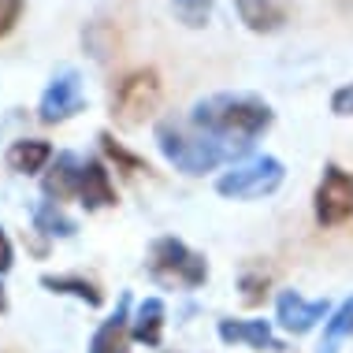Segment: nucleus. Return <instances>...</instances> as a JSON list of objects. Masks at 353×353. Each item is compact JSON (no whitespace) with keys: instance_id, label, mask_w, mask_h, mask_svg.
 Segmentation results:
<instances>
[{"instance_id":"20","label":"nucleus","mask_w":353,"mask_h":353,"mask_svg":"<svg viewBox=\"0 0 353 353\" xmlns=\"http://www.w3.org/2000/svg\"><path fill=\"white\" fill-rule=\"evenodd\" d=\"M101 149L108 152V157L116 160V168H119V171H127V175H141V171H149V164H145V160H141V157H134V152H127V149H123L116 138L108 134V130L101 134Z\"/></svg>"},{"instance_id":"24","label":"nucleus","mask_w":353,"mask_h":353,"mask_svg":"<svg viewBox=\"0 0 353 353\" xmlns=\"http://www.w3.org/2000/svg\"><path fill=\"white\" fill-rule=\"evenodd\" d=\"M12 261H15V253H12V238H8V234H4V227H0V275L12 268Z\"/></svg>"},{"instance_id":"2","label":"nucleus","mask_w":353,"mask_h":353,"mask_svg":"<svg viewBox=\"0 0 353 353\" xmlns=\"http://www.w3.org/2000/svg\"><path fill=\"white\" fill-rule=\"evenodd\" d=\"M157 145L164 152L168 164H175L183 175H205V171L219 168L227 157H234V149H227L219 138L197 130L194 123L164 119L157 127Z\"/></svg>"},{"instance_id":"17","label":"nucleus","mask_w":353,"mask_h":353,"mask_svg":"<svg viewBox=\"0 0 353 353\" xmlns=\"http://www.w3.org/2000/svg\"><path fill=\"white\" fill-rule=\"evenodd\" d=\"M353 335V298H346L339 305L335 312H331V320L323 323V339H320V353H335L339 342Z\"/></svg>"},{"instance_id":"12","label":"nucleus","mask_w":353,"mask_h":353,"mask_svg":"<svg viewBox=\"0 0 353 353\" xmlns=\"http://www.w3.org/2000/svg\"><path fill=\"white\" fill-rule=\"evenodd\" d=\"M82 164H85V160H79L74 152H60V157H56V164L49 168V175H45V183H41L45 194H49L56 205L68 201V197H79Z\"/></svg>"},{"instance_id":"13","label":"nucleus","mask_w":353,"mask_h":353,"mask_svg":"<svg viewBox=\"0 0 353 353\" xmlns=\"http://www.w3.org/2000/svg\"><path fill=\"white\" fill-rule=\"evenodd\" d=\"M234 8L253 34H275L286 23V8L279 0H234Z\"/></svg>"},{"instance_id":"9","label":"nucleus","mask_w":353,"mask_h":353,"mask_svg":"<svg viewBox=\"0 0 353 353\" xmlns=\"http://www.w3.org/2000/svg\"><path fill=\"white\" fill-rule=\"evenodd\" d=\"M79 201L85 212H97V208L116 205V186H112V175L101 160H85L82 164V183H79Z\"/></svg>"},{"instance_id":"4","label":"nucleus","mask_w":353,"mask_h":353,"mask_svg":"<svg viewBox=\"0 0 353 353\" xmlns=\"http://www.w3.org/2000/svg\"><path fill=\"white\" fill-rule=\"evenodd\" d=\"M160 108V74L152 68H138L123 74L112 90V116L119 127H138Z\"/></svg>"},{"instance_id":"7","label":"nucleus","mask_w":353,"mask_h":353,"mask_svg":"<svg viewBox=\"0 0 353 353\" xmlns=\"http://www.w3.org/2000/svg\"><path fill=\"white\" fill-rule=\"evenodd\" d=\"M82 108H85L82 79L74 71H60L49 85H45L41 104H37V119L41 123H63V119L79 116Z\"/></svg>"},{"instance_id":"19","label":"nucleus","mask_w":353,"mask_h":353,"mask_svg":"<svg viewBox=\"0 0 353 353\" xmlns=\"http://www.w3.org/2000/svg\"><path fill=\"white\" fill-rule=\"evenodd\" d=\"M272 286V272L264 264H245L242 275H238V290H242V301L245 305H261L264 294Z\"/></svg>"},{"instance_id":"16","label":"nucleus","mask_w":353,"mask_h":353,"mask_svg":"<svg viewBox=\"0 0 353 353\" xmlns=\"http://www.w3.org/2000/svg\"><path fill=\"white\" fill-rule=\"evenodd\" d=\"M41 286H45V290H52V294H71V298L85 301L90 309H97V305L104 301L101 286L90 283V279H82V275H41Z\"/></svg>"},{"instance_id":"23","label":"nucleus","mask_w":353,"mask_h":353,"mask_svg":"<svg viewBox=\"0 0 353 353\" xmlns=\"http://www.w3.org/2000/svg\"><path fill=\"white\" fill-rule=\"evenodd\" d=\"M331 112L335 116H353V82L335 90V97H331Z\"/></svg>"},{"instance_id":"15","label":"nucleus","mask_w":353,"mask_h":353,"mask_svg":"<svg viewBox=\"0 0 353 353\" xmlns=\"http://www.w3.org/2000/svg\"><path fill=\"white\" fill-rule=\"evenodd\" d=\"M130 339L145 342V346H160V339H164V301L160 298H145L138 305L134 320H130Z\"/></svg>"},{"instance_id":"5","label":"nucleus","mask_w":353,"mask_h":353,"mask_svg":"<svg viewBox=\"0 0 353 353\" xmlns=\"http://www.w3.org/2000/svg\"><path fill=\"white\" fill-rule=\"evenodd\" d=\"M283 175L286 171L275 157H256V160H245V164L231 168L227 175H219L216 190L223 197H234V201H253V197H264L272 190H279Z\"/></svg>"},{"instance_id":"6","label":"nucleus","mask_w":353,"mask_h":353,"mask_svg":"<svg viewBox=\"0 0 353 353\" xmlns=\"http://www.w3.org/2000/svg\"><path fill=\"white\" fill-rule=\"evenodd\" d=\"M316 219L323 227L353 219V171H342L339 164L323 168V179L316 186Z\"/></svg>"},{"instance_id":"14","label":"nucleus","mask_w":353,"mask_h":353,"mask_svg":"<svg viewBox=\"0 0 353 353\" xmlns=\"http://www.w3.org/2000/svg\"><path fill=\"white\" fill-rule=\"evenodd\" d=\"M49 160H52V145L41 138L12 141V149H8V168L19 171V175H34V171H41Z\"/></svg>"},{"instance_id":"18","label":"nucleus","mask_w":353,"mask_h":353,"mask_svg":"<svg viewBox=\"0 0 353 353\" xmlns=\"http://www.w3.org/2000/svg\"><path fill=\"white\" fill-rule=\"evenodd\" d=\"M34 223H37V231L56 234V238H71L74 234V219L63 216V208L56 201H41V205H37L34 208Z\"/></svg>"},{"instance_id":"22","label":"nucleus","mask_w":353,"mask_h":353,"mask_svg":"<svg viewBox=\"0 0 353 353\" xmlns=\"http://www.w3.org/2000/svg\"><path fill=\"white\" fill-rule=\"evenodd\" d=\"M23 15V0H0V37L12 34V26Z\"/></svg>"},{"instance_id":"3","label":"nucleus","mask_w":353,"mask_h":353,"mask_svg":"<svg viewBox=\"0 0 353 353\" xmlns=\"http://www.w3.org/2000/svg\"><path fill=\"white\" fill-rule=\"evenodd\" d=\"M149 272L164 286H183V290H197L208 279V261L194 253L179 238H157L149 253Z\"/></svg>"},{"instance_id":"8","label":"nucleus","mask_w":353,"mask_h":353,"mask_svg":"<svg viewBox=\"0 0 353 353\" xmlns=\"http://www.w3.org/2000/svg\"><path fill=\"white\" fill-rule=\"evenodd\" d=\"M275 320L290 335H305L320 320H327V301H305L298 290H283L279 301H275Z\"/></svg>"},{"instance_id":"10","label":"nucleus","mask_w":353,"mask_h":353,"mask_svg":"<svg viewBox=\"0 0 353 353\" xmlns=\"http://www.w3.org/2000/svg\"><path fill=\"white\" fill-rule=\"evenodd\" d=\"M219 339L227 346H250V350H283L272 335L268 320H219Z\"/></svg>"},{"instance_id":"25","label":"nucleus","mask_w":353,"mask_h":353,"mask_svg":"<svg viewBox=\"0 0 353 353\" xmlns=\"http://www.w3.org/2000/svg\"><path fill=\"white\" fill-rule=\"evenodd\" d=\"M0 312H8V294H4V286H0Z\"/></svg>"},{"instance_id":"11","label":"nucleus","mask_w":353,"mask_h":353,"mask_svg":"<svg viewBox=\"0 0 353 353\" xmlns=\"http://www.w3.org/2000/svg\"><path fill=\"white\" fill-rule=\"evenodd\" d=\"M90 353H130V298L119 301L116 316H108L90 339Z\"/></svg>"},{"instance_id":"1","label":"nucleus","mask_w":353,"mask_h":353,"mask_svg":"<svg viewBox=\"0 0 353 353\" xmlns=\"http://www.w3.org/2000/svg\"><path fill=\"white\" fill-rule=\"evenodd\" d=\"M272 108L264 101L250 97V93H216V97L208 101H197L194 104V123L197 130H205V134L219 138L227 149L234 152H245V145L264 134V130L272 127Z\"/></svg>"},{"instance_id":"21","label":"nucleus","mask_w":353,"mask_h":353,"mask_svg":"<svg viewBox=\"0 0 353 353\" xmlns=\"http://www.w3.org/2000/svg\"><path fill=\"white\" fill-rule=\"evenodd\" d=\"M175 15L197 30V26H205L208 15H212V0H175Z\"/></svg>"}]
</instances>
